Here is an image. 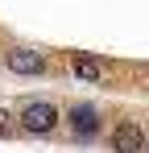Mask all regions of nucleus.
<instances>
[{
    "label": "nucleus",
    "mask_w": 149,
    "mask_h": 153,
    "mask_svg": "<svg viewBox=\"0 0 149 153\" xmlns=\"http://www.w3.org/2000/svg\"><path fill=\"white\" fill-rule=\"evenodd\" d=\"M71 71H74V79H83V83H99V79H104V66H99L95 58H87V54H71Z\"/></svg>",
    "instance_id": "5"
},
{
    "label": "nucleus",
    "mask_w": 149,
    "mask_h": 153,
    "mask_svg": "<svg viewBox=\"0 0 149 153\" xmlns=\"http://www.w3.org/2000/svg\"><path fill=\"white\" fill-rule=\"evenodd\" d=\"M66 124H71V137L74 141H95V132H99V108L95 103H71L66 108Z\"/></svg>",
    "instance_id": "3"
},
{
    "label": "nucleus",
    "mask_w": 149,
    "mask_h": 153,
    "mask_svg": "<svg viewBox=\"0 0 149 153\" xmlns=\"http://www.w3.org/2000/svg\"><path fill=\"white\" fill-rule=\"evenodd\" d=\"M58 103L50 100H25L21 112H17V128L21 132H29V137H50L54 128H58Z\"/></svg>",
    "instance_id": "1"
},
{
    "label": "nucleus",
    "mask_w": 149,
    "mask_h": 153,
    "mask_svg": "<svg viewBox=\"0 0 149 153\" xmlns=\"http://www.w3.org/2000/svg\"><path fill=\"white\" fill-rule=\"evenodd\" d=\"M13 132H17V124H13V116H8V112L0 108V137H13Z\"/></svg>",
    "instance_id": "6"
},
{
    "label": "nucleus",
    "mask_w": 149,
    "mask_h": 153,
    "mask_svg": "<svg viewBox=\"0 0 149 153\" xmlns=\"http://www.w3.org/2000/svg\"><path fill=\"white\" fill-rule=\"evenodd\" d=\"M108 145H112V153H141L145 149V132H141L137 120H120V124L112 128Z\"/></svg>",
    "instance_id": "4"
},
{
    "label": "nucleus",
    "mask_w": 149,
    "mask_h": 153,
    "mask_svg": "<svg viewBox=\"0 0 149 153\" xmlns=\"http://www.w3.org/2000/svg\"><path fill=\"white\" fill-rule=\"evenodd\" d=\"M4 66L13 71V75H25V79H37L50 71L46 54L33 50V46H13V50H4Z\"/></svg>",
    "instance_id": "2"
}]
</instances>
